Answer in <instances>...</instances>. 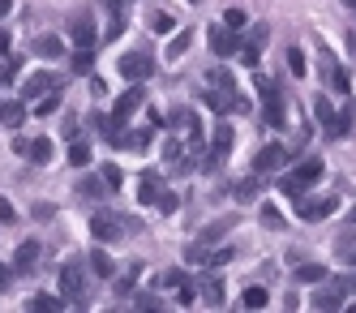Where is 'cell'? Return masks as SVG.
<instances>
[{
  "mask_svg": "<svg viewBox=\"0 0 356 313\" xmlns=\"http://www.w3.org/2000/svg\"><path fill=\"white\" fill-rule=\"evenodd\" d=\"M60 305H65V300H56V296H31V300H26V309H31V313H35V309L52 313V309H60Z\"/></svg>",
  "mask_w": 356,
  "mask_h": 313,
  "instance_id": "cell-36",
  "label": "cell"
},
{
  "mask_svg": "<svg viewBox=\"0 0 356 313\" xmlns=\"http://www.w3.org/2000/svg\"><path fill=\"white\" fill-rule=\"evenodd\" d=\"M104 189H108V185H104V176H86L82 185H78V193H82V198H99Z\"/></svg>",
  "mask_w": 356,
  "mask_h": 313,
  "instance_id": "cell-34",
  "label": "cell"
},
{
  "mask_svg": "<svg viewBox=\"0 0 356 313\" xmlns=\"http://www.w3.org/2000/svg\"><path fill=\"white\" fill-rule=\"evenodd\" d=\"M193 300H197V292H193L189 283H185V288H181V305H193Z\"/></svg>",
  "mask_w": 356,
  "mask_h": 313,
  "instance_id": "cell-52",
  "label": "cell"
},
{
  "mask_svg": "<svg viewBox=\"0 0 356 313\" xmlns=\"http://www.w3.org/2000/svg\"><path fill=\"white\" fill-rule=\"evenodd\" d=\"M26 120V103H0V125L5 129H22Z\"/></svg>",
  "mask_w": 356,
  "mask_h": 313,
  "instance_id": "cell-21",
  "label": "cell"
},
{
  "mask_svg": "<svg viewBox=\"0 0 356 313\" xmlns=\"http://www.w3.org/2000/svg\"><path fill=\"white\" fill-rule=\"evenodd\" d=\"M69 35H73V47H95V22H90V13H73Z\"/></svg>",
  "mask_w": 356,
  "mask_h": 313,
  "instance_id": "cell-11",
  "label": "cell"
},
{
  "mask_svg": "<svg viewBox=\"0 0 356 313\" xmlns=\"http://www.w3.org/2000/svg\"><path fill=\"white\" fill-rule=\"evenodd\" d=\"M9 283H13V271H5V266H0V292H9Z\"/></svg>",
  "mask_w": 356,
  "mask_h": 313,
  "instance_id": "cell-51",
  "label": "cell"
},
{
  "mask_svg": "<svg viewBox=\"0 0 356 313\" xmlns=\"http://www.w3.org/2000/svg\"><path fill=\"white\" fill-rule=\"evenodd\" d=\"M296 180H300V185H309V180H318L322 176V159H318V154H305V159L296 163V172H292Z\"/></svg>",
  "mask_w": 356,
  "mask_h": 313,
  "instance_id": "cell-20",
  "label": "cell"
},
{
  "mask_svg": "<svg viewBox=\"0 0 356 313\" xmlns=\"http://www.w3.org/2000/svg\"><path fill=\"white\" fill-rule=\"evenodd\" d=\"M120 125H124V120H120L116 112H108V116H95V129H99V134H104L108 142H112V138L120 134Z\"/></svg>",
  "mask_w": 356,
  "mask_h": 313,
  "instance_id": "cell-26",
  "label": "cell"
},
{
  "mask_svg": "<svg viewBox=\"0 0 356 313\" xmlns=\"http://www.w3.org/2000/svg\"><path fill=\"white\" fill-rule=\"evenodd\" d=\"M104 180H108V189H120V168L116 163H104Z\"/></svg>",
  "mask_w": 356,
  "mask_h": 313,
  "instance_id": "cell-44",
  "label": "cell"
},
{
  "mask_svg": "<svg viewBox=\"0 0 356 313\" xmlns=\"http://www.w3.org/2000/svg\"><path fill=\"white\" fill-rule=\"evenodd\" d=\"M193 5H197V0H193Z\"/></svg>",
  "mask_w": 356,
  "mask_h": 313,
  "instance_id": "cell-59",
  "label": "cell"
},
{
  "mask_svg": "<svg viewBox=\"0 0 356 313\" xmlns=\"http://www.w3.org/2000/svg\"><path fill=\"white\" fill-rule=\"evenodd\" d=\"M26 159H35V163H47V159H52V142H47V138H35V142L26 146Z\"/></svg>",
  "mask_w": 356,
  "mask_h": 313,
  "instance_id": "cell-29",
  "label": "cell"
},
{
  "mask_svg": "<svg viewBox=\"0 0 356 313\" xmlns=\"http://www.w3.org/2000/svg\"><path fill=\"white\" fill-rule=\"evenodd\" d=\"M314 112H318V120H322V125L335 116V108H330V99H326V95H318V99H314Z\"/></svg>",
  "mask_w": 356,
  "mask_h": 313,
  "instance_id": "cell-41",
  "label": "cell"
},
{
  "mask_svg": "<svg viewBox=\"0 0 356 313\" xmlns=\"http://www.w3.org/2000/svg\"><path fill=\"white\" fill-rule=\"evenodd\" d=\"M284 163H288V150L279 146V142H275V146H262L258 154H253V172H258V176H262V172H279Z\"/></svg>",
  "mask_w": 356,
  "mask_h": 313,
  "instance_id": "cell-9",
  "label": "cell"
},
{
  "mask_svg": "<svg viewBox=\"0 0 356 313\" xmlns=\"http://www.w3.org/2000/svg\"><path fill=\"white\" fill-rule=\"evenodd\" d=\"M65 82H60V77L56 73H31L26 77V82H22V99H43V95H52V90H60Z\"/></svg>",
  "mask_w": 356,
  "mask_h": 313,
  "instance_id": "cell-8",
  "label": "cell"
},
{
  "mask_svg": "<svg viewBox=\"0 0 356 313\" xmlns=\"http://www.w3.org/2000/svg\"><path fill=\"white\" fill-rule=\"evenodd\" d=\"M288 69H292L296 77L309 73V65H305V51H300V47H292V51H288Z\"/></svg>",
  "mask_w": 356,
  "mask_h": 313,
  "instance_id": "cell-38",
  "label": "cell"
},
{
  "mask_svg": "<svg viewBox=\"0 0 356 313\" xmlns=\"http://www.w3.org/2000/svg\"><path fill=\"white\" fill-rule=\"evenodd\" d=\"M223 26H227V31H245V26H249L245 9H227V13H223Z\"/></svg>",
  "mask_w": 356,
  "mask_h": 313,
  "instance_id": "cell-37",
  "label": "cell"
},
{
  "mask_svg": "<svg viewBox=\"0 0 356 313\" xmlns=\"http://www.w3.org/2000/svg\"><path fill=\"white\" fill-rule=\"evenodd\" d=\"M343 5H348V9H356V0H343Z\"/></svg>",
  "mask_w": 356,
  "mask_h": 313,
  "instance_id": "cell-57",
  "label": "cell"
},
{
  "mask_svg": "<svg viewBox=\"0 0 356 313\" xmlns=\"http://www.w3.org/2000/svg\"><path fill=\"white\" fill-rule=\"evenodd\" d=\"M266 39H270V31H266V26H253V31H249V39H241V65H258L262 61V47H266Z\"/></svg>",
  "mask_w": 356,
  "mask_h": 313,
  "instance_id": "cell-7",
  "label": "cell"
},
{
  "mask_svg": "<svg viewBox=\"0 0 356 313\" xmlns=\"http://www.w3.org/2000/svg\"><path fill=\"white\" fill-rule=\"evenodd\" d=\"M163 283H168V288H185L189 279H185V271H168V275H163Z\"/></svg>",
  "mask_w": 356,
  "mask_h": 313,
  "instance_id": "cell-47",
  "label": "cell"
},
{
  "mask_svg": "<svg viewBox=\"0 0 356 313\" xmlns=\"http://www.w3.org/2000/svg\"><path fill=\"white\" fill-rule=\"evenodd\" d=\"M189 39H193L189 31H181V35H176V43L168 47V61H181V56H185V47H189Z\"/></svg>",
  "mask_w": 356,
  "mask_h": 313,
  "instance_id": "cell-39",
  "label": "cell"
},
{
  "mask_svg": "<svg viewBox=\"0 0 356 313\" xmlns=\"http://www.w3.org/2000/svg\"><path fill=\"white\" fill-rule=\"evenodd\" d=\"M322 129H326V138H343V134H352V112H348V108H343V112H335Z\"/></svg>",
  "mask_w": 356,
  "mask_h": 313,
  "instance_id": "cell-22",
  "label": "cell"
},
{
  "mask_svg": "<svg viewBox=\"0 0 356 313\" xmlns=\"http://www.w3.org/2000/svg\"><path fill=\"white\" fill-rule=\"evenodd\" d=\"M343 300H348V296H343V292L335 288V283H330V288H322V292H314V300H309V305H314V309H322V313H330V309H339Z\"/></svg>",
  "mask_w": 356,
  "mask_h": 313,
  "instance_id": "cell-19",
  "label": "cell"
},
{
  "mask_svg": "<svg viewBox=\"0 0 356 313\" xmlns=\"http://www.w3.org/2000/svg\"><path fill=\"white\" fill-rule=\"evenodd\" d=\"M5 51H9V31L0 26V56H5Z\"/></svg>",
  "mask_w": 356,
  "mask_h": 313,
  "instance_id": "cell-53",
  "label": "cell"
},
{
  "mask_svg": "<svg viewBox=\"0 0 356 313\" xmlns=\"http://www.w3.org/2000/svg\"><path fill=\"white\" fill-rule=\"evenodd\" d=\"M60 129H65V138H78V116H65Z\"/></svg>",
  "mask_w": 356,
  "mask_h": 313,
  "instance_id": "cell-50",
  "label": "cell"
},
{
  "mask_svg": "<svg viewBox=\"0 0 356 313\" xmlns=\"http://www.w3.org/2000/svg\"><path fill=\"white\" fill-rule=\"evenodd\" d=\"M241 305H245V309H266V305H270V292H266V288H245Z\"/></svg>",
  "mask_w": 356,
  "mask_h": 313,
  "instance_id": "cell-28",
  "label": "cell"
},
{
  "mask_svg": "<svg viewBox=\"0 0 356 313\" xmlns=\"http://www.w3.org/2000/svg\"><path fill=\"white\" fill-rule=\"evenodd\" d=\"M236 227V219L232 215H223V219H215L211 227H202V236H197V245H219L223 236H227V232H232Z\"/></svg>",
  "mask_w": 356,
  "mask_h": 313,
  "instance_id": "cell-17",
  "label": "cell"
},
{
  "mask_svg": "<svg viewBox=\"0 0 356 313\" xmlns=\"http://www.w3.org/2000/svg\"><path fill=\"white\" fill-rule=\"evenodd\" d=\"M138 309H150V313H159V309H163V300H159V296H138Z\"/></svg>",
  "mask_w": 356,
  "mask_h": 313,
  "instance_id": "cell-48",
  "label": "cell"
},
{
  "mask_svg": "<svg viewBox=\"0 0 356 313\" xmlns=\"http://www.w3.org/2000/svg\"><path fill=\"white\" fill-rule=\"evenodd\" d=\"M150 31H155V35H168V31H172V17H168V13H155V17H150Z\"/></svg>",
  "mask_w": 356,
  "mask_h": 313,
  "instance_id": "cell-43",
  "label": "cell"
},
{
  "mask_svg": "<svg viewBox=\"0 0 356 313\" xmlns=\"http://www.w3.org/2000/svg\"><path fill=\"white\" fill-rule=\"evenodd\" d=\"M138 223L134 219H120V215H112V211H95L90 215V232H95V241H120V236H129Z\"/></svg>",
  "mask_w": 356,
  "mask_h": 313,
  "instance_id": "cell-2",
  "label": "cell"
},
{
  "mask_svg": "<svg viewBox=\"0 0 356 313\" xmlns=\"http://www.w3.org/2000/svg\"><path fill=\"white\" fill-rule=\"evenodd\" d=\"M292 275H296V283H322L326 279V266L322 262H296Z\"/></svg>",
  "mask_w": 356,
  "mask_h": 313,
  "instance_id": "cell-23",
  "label": "cell"
},
{
  "mask_svg": "<svg viewBox=\"0 0 356 313\" xmlns=\"http://www.w3.org/2000/svg\"><path fill=\"white\" fill-rule=\"evenodd\" d=\"M120 73L129 77V82H146V77L155 73V61H150V51H124V56H120Z\"/></svg>",
  "mask_w": 356,
  "mask_h": 313,
  "instance_id": "cell-4",
  "label": "cell"
},
{
  "mask_svg": "<svg viewBox=\"0 0 356 313\" xmlns=\"http://www.w3.org/2000/svg\"><path fill=\"white\" fill-rule=\"evenodd\" d=\"M227 150H232V125H219V129H215V138H211V159H207V154H202V168H207V172L223 168Z\"/></svg>",
  "mask_w": 356,
  "mask_h": 313,
  "instance_id": "cell-5",
  "label": "cell"
},
{
  "mask_svg": "<svg viewBox=\"0 0 356 313\" xmlns=\"http://www.w3.org/2000/svg\"><path fill=\"white\" fill-rule=\"evenodd\" d=\"M31 47H35L39 61H60V56H65V39H60V35H39Z\"/></svg>",
  "mask_w": 356,
  "mask_h": 313,
  "instance_id": "cell-14",
  "label": "cell"
},
{
  "mask_svg": "<svg viewBox=\"0 0 356 313\" xmlns=\"http://www.w3.org/2000/svg\"><path fill=\"white\" fill-rule=\"evenodd\" d=\"M211 47H215V56H232V51L241 47V35L227 31V26H215V31H211Z\"/></svg>",
  "mask_w": 356,
  "mask_h": 313,
  "instance_id": "cell-13",
  "label": "cell"
},
{
  "mask_svg": "<svg viewBox=\"0 0 356 313\" xmlns=\"http://www.w3.org/2000/svg\"><path fill=\"white\" fill-rule=\"evenodd\" d=\"M39 253H43V249H39L35 241H22V245H17V257H13V271H17V275L35 271V266H39Z\"/></svg>",
  "mask_w": 356,
  "mask_h": 313,
  "instance_id": "cell-16",
  "label": "cell"
},
{
  "mask_svg": "<svg viewBox=\"0 0 356 313\" xmlns=\"http://www.w3.org/2000/svg\"><path fill=\"white\" fill-rule=\"evenodd\" d=\"M207 86H215V90H236V77L227 73V69H211V77H207Z\"/></svg>",
  "mask_w": 356,
  "mask_h": 313,
  "instance_id": "cell-30",
  "label": "cell"
},
{
  "mask_svg": "<svg viewBox=\"0 0 356 313\" xmlns=\"http://www.w3.org/2000/svg\"><path fill=\"white\" fill-rule=\"evenodd\" d=\"M318 56H322V82L330 86V90H335V95H343L348 99V90H352V82H348V73L335 65V56H330V47H322L318 51Z\"/></svg>",
  "mask_w": 356,
  "mask_h": 313,
  "instance_id": "cell-6",
  "label": "cell"
},
{
  "mask_svg": "<svg viewBox=\"0 0 356 313\" xmlns=\"http://www.w3.org/2000/svg\"><path fill=\"white\" fill-rule=\"evenodd\" d=\"M90 266H95V275H104V279L116 271V266H112V257H108L104 249H95V253H90Z\"/></svg>",
  "mask_w": 356,
  "mask_h": 313,
  "instance_id": "cell-33",
  "label": "cell"
},
{
  "mask_svg": "<svg viewBox=\"0 0 356 313\" xmlns=\"http://www.w3.org/2000/svg\"><path fill=\"white\" fill-rule=\"evenodd\" d=\"M60 108V90H52V95H43V99H35V112L39 116H52Z\"/></svg>",
  "mask_w": 356,
  "mask_h": 313,
  "instance_id": "cell-31",
  "label": "cell"
},
{
  "mask_svg": "<svg viewBox=\"0 0 356 313\" xmlns=\"http://www.w3.org/2000/svg\"><path fill=\"white\" fill-rule=\"evenodd\" d=\"M163 159H168V163H181V159H185V142H181V138H168V142H163Z\"/></svg>",
  "mask_w": 356,
  "mask_h": 313,
  "instance_id": "cell-32",
  "label": "cell"
},
{
  "mask_svg": "<svg viewBox=\"0 0 356 313\" xmlns=\"http://www.w3.org/2000/svg\"><path fill=\"white\" fill-rule=\"evenodd\" d=\"M138 275H142V266H134L129 275H120V283H116V292H124V296H129V292H134V279H138Z\"/></svg>",
  "mask_w": 356,
  "mask_h": 313,
  "instance_id": "cell-42",
  "label": "cell"
},
{
  "mask_svg": "<svg viewBox=\"0 0 356 313\" xmlns=\"http://www.w3.org/2000/svg\"><path fill=\"white\" fill-rule=\"evenodd\" d=\"M142 103H146V90H142V82H134L129 90H124V95L116 99V108H112V112H116L120 120H129V116H134V112L142 108Z\"/></svg>",
  "mask_w": 356,
  "mask_h": 313,
  "instance_id": "cell-12",
  "label": "cell"
},
{
  "mask_svg": "<svg viewBox=\"0 0 356 313\" xmlns=\"http://www.w3.org/2000/svg\"><path fill=\"white\" fill-rule=\"evenodd\" d=\"M60 296H65V300H73L78 309H86V305H90V279H86V271H82L78 257H69V262L60 266Z\"/></svg>",
  "mask_w": 356,
  "mask_h": 313,
  "instance_id": "cell-1",
  "label": "cell"
},
{
  "mask_svg": "<svg viewBox=\"0 0 356 313\" xmlns=\"http://www.w3.org/2000/svg\"><path fill=\"white\" fill-rule=\"evenodd\" d=\"M176 206H181V198H176V193H168V189H163V193H159V211H168V215H172Z\"/></svg>",
  "mask_w": 356,
  "mask_h": 313,
  "instance_id": "cell-45",
  "label": "cell"
},
{
  "mask_svg": "<svg viewBox=\"0 0 356 313\" xmlns=\"http://www.w3.org/2000/svg\"><path fill=\"white\" fill-rule=\"evenodd\" d=\"M232 253H236V249H227V245L215 249V245H197V241H193V245L185 249V262H189V266H223V262H232Z\"/></svg>",
  "mask_w": 356,
  "mask_h": 313,
  "instance_id": "cell-3",
  "label": "cell"
},
{
  "mask_svg": "<svg viewBox=\"0 0 356 313\" xmlns=\"http://www.w3.org/2000/svg\"><path fill=\"white\" fill-rule=\"evenodd\" d=\"M343 257H348V262H352V266H356V249H352V253H343Z\"/></svg>",
  "mask_w": 356,
  "mask_h": 313,
  "instance_id": "cell-56",
  "label": "cell"
},
{
  "mask_svg": "<svg viewBox=\"0 0 356 313\" xmlns=\"http://www.w3.org/2000/svg\"><path fill=\"white\" fill-rule=\"evenodd\" d=\"M335 206H339V198H300V219H326V215H335Z\"/></svg>",
  "mask_w": 356,
  "mask_h": 313,
  "instance_id": "cell-10",
  "label": "cell"
},
{
  "mask_svg": "<svg viewBox=\"0 0 356 313\" xmlns=\"http://www.w3.org/2000/svg\"><path fill=\"white\" fill-rule=\"evenodd\" d=\"M262 223H266L270 232H284V227H288V219H284V211H279V206H275V202H266V206H262Z\"/></svg>",
  "mask_w": 356,
  "mask_h": 313,
  "instance_id": "cell-27",
  "label": "cell"
},
{
  "mask_svg": "<svg viewBox=\"0 0 356 313\" xmlns=\"http://www.w3.org/2000/svg\"><path fill=\"white\" fill-rule=\"evenodd\" d=\"M300 189H305V185H300V180H296L292 172H288V176H279V193H288V198H300Z\"/></svg>",
  "mask_w": 356,
  "mask_h": 313,
  "instance_id": "cell-40",
  "label": "cell"
},
{
  "mask_svg": "<svg viewBox=\"0 0 356 313\" xmlns=\"http://www.w3.org/2000/svg\"><path fill=\"white\" fill-rule=\"evenodd\" d=\"M348 219H352V227H356V211H352V215H348Z\"/></svg>",
  "mask_w": 356,
  "mask_h": 313,
  "instance_id": "cell-58",
  "label": "cell"
},
{
  "mask_svg": "<svg viewBox=\"0 0 356 313\" xmlns=\"http://www.w3.org/2000/svg\"><path fill=\"white\" fill-rule=\"evenodd\" d=\"M69 69L73 73H90L95 69V47H78V51H73V61H69Z\"/></svg>",
  "mask_w": 356,
  "mask_h": 313,
  "instance_id": "cell-25",
  "label": "cell"
},
{
  "mask_svg": "<svg viewBox=\"0 0 356 313\" xmlns=\"http://www.w3.org/2000/svg\"><path fill=\"white\" fill-rule=\"evenodd\" d=\"M223 288H227V283H223L219 275H207V279L197 283V296L207 300V309H219V305H223Z\"/></svg>",
  "mask_w": 356,
  "mask_h": 313,
  "instance_id": "cell-15",
  "label": "cell"
},
{
  "mask_svg": "<svg viewBox=\"0 0 356 313\" xmlns=\"http://www.w3.org/2000/svg\"><path fill=\"white\" fill-rule=\"evenodd\" d=\"M0 223H13V202L0 198Z\"/></svg>",
  "mask_w": 356,
  "mask_h": 313,
  "instance_id": "cell-49",
  "label": "cell"
},
{
  "mask_svg": "<svg viewBox=\"0 0 356 313\" xmlns=\"http://www.w3.org/2000/svg\"><path fill=\"white\" fill-rule=\"evenodd\" d=\"M9 82V65H0V86H5Z\"/></svg>",
  "mask_w": 356,
  "mask_h": 313,
  "instance_id": "cell-54",
  "label": "cell"
},
{
  "mask_svg": "<svg viewBox=\"0 0 356 313\" xmlns=\"http://www.w3.org/2000/svg\"><path fill=\"white\" fill-rule=\"evenodd\" d=\"M69 163H73V168H86V163H90V146L73 142V146H69Z\"/></svg>",
  "mask_w": 356,
  "mask_h": 313,
  "instance_id": "cell-35",
  "label": "cell"
},
{
  "mask_svg": "<svg viewBox=\"0 0 356 313\" xmlns=\"http://www.w3.org/2000/svg\"><path fill=\"white\" fill-rule=\"evenodd\" d=\"M159 193H163L159 172H142V180H138V202H142V206H146V202H159Z\"/></svg>",
  "mask_w": 356,
  "mask_h": 313,
  "instance_id": "cell-18",
  "label": "cell"
},
{
  "mask_svg": "<svg viewBox=\"0 0 356 313\" xmlns=\"http://www.w3.org/2000/svg\"><path fill=\"white\" fill-rule=\"evenodd\" d=\"M262 193V180L258 176H249V180H241V185H232V198L245 206V202H253V198H258Z\"/></svg>",
  "mask_w": 356,
  "mask_h": 313,
  "instance_id": "cell-24",
  "label": "cell"
},
{
  "mask_svg": "<svg viewBox=\"0 0 356 313\" xmlns=\"http://www.w3.org/2000/svg\"><path fill=\"white\" fill-rule=\"evenodd\" d=\"M9 9H13V0H0V17H5Z\"/></svg>",
  "mask_w": 356,
  "mask_h": 313,
  "instance_id": "cell-55",
  "label": "cell"
},
{
  "mask_svg": "<svg viewBox=\"0 0 356 313\" xmlns=\"http://www.w3.org/2000/svg\"><path fill=\"white\" fill-rule=\"evenodd\" d=\"M335 288H339L343 296H352V292H356V275H339V279H335Z\"/></svg>",
  "mask_w": 356,
  "mask_h": 313,
  "instance_id": "cell-46",
  "label": "cell"
}]
</instances>
